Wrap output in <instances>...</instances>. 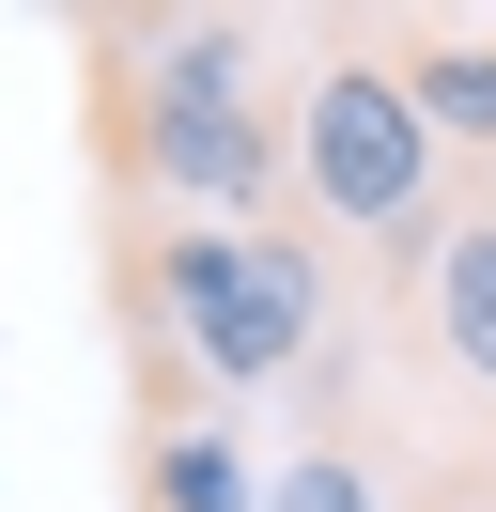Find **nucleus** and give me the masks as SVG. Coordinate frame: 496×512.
Instances as JSON below:
<instances>
[{"label": "nucleus", "mask_w": 496, "mask_h": 512, "mask_svg": "<svg viewBox=\"0 0 496 512\" xmlns=\"http://www.w3.org/2000/svg\"><path fill=\"white\" fill-rule=\"evenodd\" d=\"M109 326L140 419H233L264 388H295L341 326V264L310 218L202 233V218H124L109 202Z\"/></svg>", "instance_id": "obj_1"}, {"label": "nucleus", "mask_w": 496, "mask_h": 512, "mask_svg": "<svg viewBox=\"0 0 496 512\" xmlns=\"http://www.w3.org/2000/svg\"><path fill=\"white\" fill-rule=\"evenodd\" d=\"M78 140H202V125H295V32L233 16V0H93L78 32Z\"/></svg>", "instance_id": "obj_2"}, {"label": "nucleus", "mask_w": 496, "mask_h": 512, "mask_svg": "<svg viewBox=\"0 0 496 512\" xmlns=\"http://www.w3.org/2000/svg\"><path fill=\"white\" fill-rule=\"evenodd\" d=\"M295 47H310L295 63V218L326 249H434L450 156L388 78V16H310Z\"/></svg>", "instance_id": "obj_3"}, {"label": "nucleus", "mask_w": 496, "mask_h": 512, "mask_svg": "<svg viewBox=\"0 0 496 512\" xmlns=\"http://www.w3.org/2000/svg\"><path fill=\"white\" fill-rule=\"evenodd\" d=\"M388 78L434 156H496V16H388Z\"/></svg>", "instance_id": "obj_4"}, {"label": "nucleus", "mask_w": 496, "mask_h": 512, "mask_svg": "<svg viewBox=\"0 0 496 512\" xmlns=\"http://www.w3.org/2000/svg\"><path fill=\"white\" fill-rule=\"evenodd\" d=\"M419 326H434V357L496 404V202L434 218V249H419Z\"/></svg>", "instance_id": "obj_5"}, {"label": "nucleus", "mask_w": 496, "mask_h": 512, "mask_svg": "<svg viewBox=\"0 0 496 512\" xmlns=\"http://www.w3.org/2000/svg\"><path fill=\"white\" fill-rule=\"evenodd\" d=\"M124 512H264L248 497V435L233 419H140L124 435Z\"/></svg>", "instance_id": "obj_6"}, {"label": "nucleus", "mask_w": 496, "mask_h": 512, "mask_svg": "<svg viewBox=\"0 0 496 512\" xmlns=\"http://www.w3.org/2000/svg\"><path fill=\"white\" fill-rule=\"evenodd\" d=\"M264 512H388V466H372V435L341 419V435H310L295 466L264 481Z\"/></svg>", "instance_id": "obj_7"}]
</instances>
